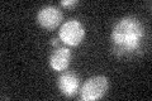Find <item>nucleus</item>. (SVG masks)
<instances>
[{
  "instance_id": "obj_6",
  "label": "nucleus",
  "mask_w": 152,
  "mask_h": 101,
  "mask_svg": "<svg viewBox=\"0 0 152 101\" xmlns=\"http://www.w3.org/2000/svg\"><path fill=\"white\" fill-rule=\"evenodd\" d=\"M71 60V52L69 48L61 47L52 52L50 57V65L55 71H64L69 67Z\"/></svg>"
},
{
  "instance_id": "obj_1",
  "label": "nucleus",
  "mask_w": 152,
  "mask_h": 101,
  "mask_svg": "<svg viewBox=\"0 0 152 101\" xmlns=\"http://www.w3.org/2000/svg\"><path fill=\"white\" fill-rule=\"evenodd\" d=\"M145 37L143 25L137 18L126 17L121 19L113 28L112 41L118 52L131 53L140 48Z\"/></svg>"
},
{
  "instance_id": "obj_3",
  "label": "nucleus",
  "mask_w": 152,
  "mask_h": 101,
  "mask_svg": "<svg viewBox=\"0 0 152 101\" xmlns=\"http://www.w3.org/2000/svg\"><path fill=\"white\" fill-rule=\"evenodd\" d=\"M85 37V29L83 24L77 20L66 22L60 29V38L67 46H79Z\"/></svg>"
},
{
  "instance_id": "obj_2",
  "label": "nucleus",
  "mask_w": 152,
  "mask_h": 101,
  "mask_svg": "<svg viewBox=\"0 0 152 101\" xmlns=\"http://www.w3.org/2000/svg\"><path fill=\"white\" fill-rule=\"evenodd\" d=\"M109 87L108 78L104 76H94L90 77L86 82L83 85L80 96L85 101H94L102 99L107 94Z\"/></svg>"
},
{
  "instance_id": "obj_4",
  "label": "nucleus",
  "mask_w": 152,
  "mask_h": 101,
  "mask_svg": "<svg viewBox=\"0 0 152 101\" xmlns=\"http://www.w3.org/2000/svg\"><path fill=\"white\" fill-rule=\"evenodd\" d=\"M37 20L43 28L48 31H53L60 25L62 20V14L55 7H45L37 14Z\"/></svg>"
},
{
  "instance_id": "obj_8",
  "label": "nucleus",
  "mask_w": 152,
  "mask_h": 101,
  "mask_svg": "<svg viewBox=\"0 0 152 101\" xmlns=\"http://www.w3.org/2000/svg\"><path fill=\"white\" fill-rule=\"evenodd\" d=\"M51 43H52V44H53V46H56V44H57V39H56V38H53Z\"/></svg>"
},
{
  "instance_id": "obj_7",
  "label": "nucleus",
  "mask_w": 152,
  "mask_h": 101,
  "mask_svg": "<svg viewBox=\"0 0 152 101\" xmlns=\"http://www.w3.org/2000/svg\"><path fill=\"white\" fill-rule=\"evenodd\" d=\"M77 4V0H62L61 1V5L64 7H74Z\"/></svg>"
},
{
  "instance_id": "obj_5",
  "label": "nucleus",
  "mask_w": 152,
  "mask_h": 101,
  "mask_svg": "<svg viewBox=\"0 0 152 101\" xmlns=\"http://www.w3.org/2000/svg\"><path fill=\"white\" fill-rule=\"evenodd\" d=\"M80 80L76 75L71 73V72H66L62 73L58 77V89L65 96H74L79 91Z\"/></svg>"
}]
</instances>
